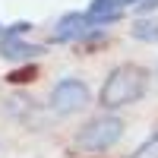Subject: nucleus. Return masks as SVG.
<instances>
[{"instance_id":"obj_10","label":"nucleus","mask_w":158,"mask_h":158,"mask_svg":"<svg viewBox=\"0 0 158 158\" xmlns=\"http://www.w3.org/2000/svg\"><path fill=\"white\" fill-rule=\"evenodd\" d=\"M139 10L149 13V10H158V0H139Z\"/></svg>"},{"instance_id":"obj_3","label":"nucleus","mask_w":158,"mask_h":158,"mask_svg":"<svg viewBox=\"0 0 158 158\" xmlns=\"http://www.w3.org/2000/svg\"><path fill=\"white\" fill-rule=\"evenodd\" d=\"M89 85L82 82V79H73V76H67V79H60V82L54 85V92H51V108H54L57 114H76V111H82L85 104H89Z\"/></svg>"},{"instance_id":"obj_11","label":"nucleus","mask_w":158,"mask_h":158,"mask_svg":"<svg viewBox=\"0 0 158 158\" xmlns=\"http://www.w3.org/2000/svg\"><path fill=\"white\" fill-rule=\"evenodd\" d=\"M155 76H158V67H155Z\"/></svg>"},{"instance_id":"obj_1","label":"nucleus","mask_w":158,"mask_h":158,"mask_svg":"<svg viewBox=\"0 0 158 158\" xmlns=\"http://www.w3.org/2000/svg\"><path fill=\"white\" fill-rule=\"evenodd\" d=\"M146 89H149V70L136 67V63H120L104 79V85L98 92V104L104 111L127 108V104H133L146 95Z\"/></svg>"},{"instance_id":"obj_9","label":"nucleus","mask_w":158,"mask_h":158,"mask_svg":"<svg viewBox=\"0 0 158 158\" xmlns=\"http://www.w3.org/2000/svg\"><path fill=\"white\" fill-rule=\"evenodd\" d=\"M29 29H32V22H16V25H10V29H3V38H19Z\"/></svg>"},{"instance_id":"obj_8","label":"nucleus","mask_w":158,"mask_h":158,"mask_svg":"<svg viewBox=\"0 0 158 158\" xmlns=\"http://www.w3.org/2000/svg\"><path fill=\"white\" fill-rule=\"evenodd\" d=\"M130 158H158V130H155V133H152L146 142H142V146H139L133 155H130Z\"/></svg>"},{"instance_id":"obj_6","label":"nucleus","mask_w":158,"mask_h":158,"mask_svg":"<svg viewBox=\"0 0 158 158\" xmlns=\"http://www.w3.org/2000/svg\"><path fill=\"white\" fill-rule=\"evenodd\" d=\"M130 35H133L136 41H158V19H149V16L136 19L133 29H130Z\"/></svg>"},{"instance_id":"obj_4","label":"nucleus","mask_w":158,"mask_h":158,"mask_svg":"<svg viewBox=\"0 0 158 158\" xmlns=\"http://www.w3.org/2000/svg\"><path fill=\"white\" fill-rule=\"evenodd\" d=\"M89 32V16L85 13H67L57 25H54V41H79Z\"/></svg>"},{"instance_id":"obj_5","label":"nucleus","mask_w":158,"mask_h":158,"mask_svg":"<svg viewBox=\"0 0 158 158\" xmlns=\"http://www.w3.org/2000/svg\"><path fill=\"white\" fill-rule=\"evenodd\" d=\"M44 48H35L29 41H22V38H0V57H6V60H32Z\"/></svg>"},{"instance_id":"obj_2","label":"nucleus","mask_w":158,"mask_h":158,"mask_svg":"<svg viewBox=\"0 0 158 158\" xmlns=\"http://www.w3.org/2000/svg\"><path fill=\"white\" fill-rule=\"evenodd\" d=\"M123 136V120L117 114H98L76 133V149L82 152H104Z\"/></svg>"},{"instance_id":"obj_7","label":"nucleus","mask_w":158,"mask_h":158,"mask_svg":"<svg viewBox=\"0 0 158 158\" xmlns=\"http://www.w3.org/2000/svg\"><path fill=\"white\" fill-rule=\"evenodd\" d=\"M108 13H123L120 10V0H92L89 3V19H98V16H108Z\"/></svg>"}]
</instances>
